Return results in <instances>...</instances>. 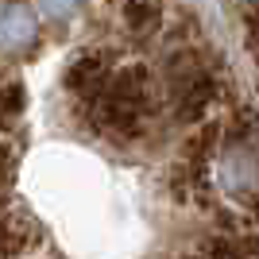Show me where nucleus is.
I'll list each match as a JSON object with an SVG mask.
<instances>
[{
    "instance_id": "1",
    "label": "nucleus",
    "mask_w": 259,
    "mask_h": 259,
    "mask_svg": "<svg viewBox=\"0 0 259 259\" xmlns=\"http://www.w3.org/2000/svg\"><path fill=\"white\" fill-rule=\"evenodd\" d=\"M39 43V20L27 0H0V51H31Z\"/></svg>"
}]
</instances>
